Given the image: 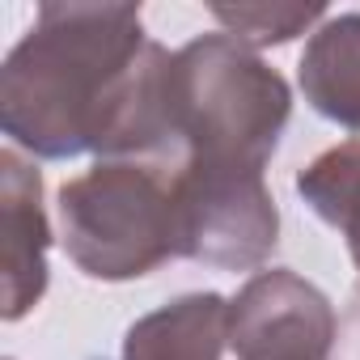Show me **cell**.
Segmentation results:
<instances>
[{"instance_id": "obj_1", "label": "cell", "mask_w": 360, "mask_h": 360, "mask_svg": "<svg viewBox=\"0 0 360 360\" xmlns=\"http://www.w3.org/2000/svg\"><path fill=\"white\" fill-rule=\"evenodd\" d=\"M169 51L131 5H47L0 72L5 131L43 153L110 161L169 157Z\"/></svg>"}, {"instance_id": "obj_2", "label": "cell", "mask_w": 360, "mask_h": 360, "mask_svg": "<svg viewBox=\"0 0 360 360\" xmlns=\"http://www.w3.org/2000/svg\"><path fill=\"white\" fill-rule=\"evenodd\" d=\"M288 123V85L242 39L208 34L169 60L174 165L263 169Z\"/></svg>"}, {"instance_id": "obj_3", "label": "cell", "mask_w": 360, "mask_h": 360, "mask_svg": "<svg viewBox=\"0 0 360 360\" xmlns=\"http://www.w3.org/2000/svg\"><path fill=\"white\" fill-rule=\"evenodd\" d=\"M64 246L85 276L131 280L183 255L174 161H102L60 191Z\"/></svg>"}, {"instance_id": "obj_4", "label": "cell", "mask_w": 360, "mask_h": 360, "mask_svg": "<svg viewBox=\"0 0 360 360\" xmlns=\"http://www.w3.org/2000/svg\"><path fill=\"white\" fill-rule=\"evenodd\" d=\"M183 195V255L212 267H259L276 246V204L263 169L246 165H178Z\"/></svg>"}, {"instance_id": "obj_5", "label": "cell", "mask_w": 360, "mask_h": 360, "mask_svg": "<svg viewBox=\"0 0 360 360\" xmlns=\"http://www.w3.org/2000/svg\"><path fill=\"white\" fill-rule=\"evenodd\" d=\"M335 339L326 297L292 271L255 276L229 305V347L238 360H322Z\"/></svg>"}, {"instance_id": "obj_6", "label": "cell", "mask_w": 360, "mask_h": 360, "mask_svg": "<svg viewBox=\"0 0 360 360\" xmlns=\"http://www.w3.org/2000/svg\"><path fill=\"white\" fill-rule=\"evenodd\" d=\"M43 183L5 153V318H22L47 288Z\"/></svg>"}, {"instance_id": "obj_7", "label": "cell", "mask_w": 360, "mask_h": 360, "mask_svg": "<svg viewBox=\"0 0 360 360\" xmlns=\"http://www.w3.org/2000/svg\"><path fill=\"white\" fill-rule=\"evenodd\" d=\"M229 343V305L217 292L183 297L127 330L123 360H221Z\"/></svg>"}, {"instance_id": "obj_8", "label": "cell", "mask_w": 360, "mask_h": 360, "mask_svg": "<svg viewBox=\"0 0 360 360\" xmlns=\"http://www.w3.org/2000/svg\"><path fill=\"white\" fill-rule=\"evenodd\" d=\"M301 89L326 119L360 131V13L330 18L301 56Z\"/></svg>"}, {"instance_id": "obj_9", "label": "cell", "mask_w": 360, "mask_h": 360, "mask_svg": "<svg viewBox=\"0 0 360 360\" xmlns=\"http://www.w3.org/2000/svg\"><path fill=\"white\" fill-rule=\"evenodd\" d=\"M297 191L301 200L343 233L356 267H360V140L339 144L322 153L314 165L297 174Z\"/></svg>"}, {"instance_id": "obj_10", "label": "cell", "mask_w": 360, "mask_h": 360, "mask_svg": "<svg viewBox=\"0 0 360 360\" xmlns=\"http://www.w3.org/2000/svg\"><path fill=\"white\" fill-rule=\"evenodd\" d=\"M318 18H322V9H217V22H225L233 30V39H250L259 47L288 43Z\"/></svg>"}]
</instances>
